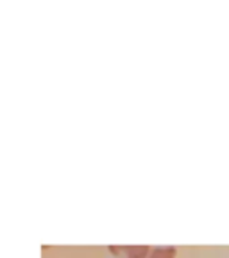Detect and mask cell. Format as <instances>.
<instances>
[{
    "label": "cell",
    "instance_id": "1",
    "mask_svg": "<svg viewBox=\"0 0 229 258\" xmlns=\"http://www.w3.org/2000/svg\"><path fill=\"white\" fill-rule=\"evenodd\" d=\"M120 253H125L124 258H174L176 249L169 246H129L117 247Z\"/></svg>",
    "mask_w": 229,
    "mask_h": 258
}]
</instances>
